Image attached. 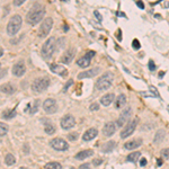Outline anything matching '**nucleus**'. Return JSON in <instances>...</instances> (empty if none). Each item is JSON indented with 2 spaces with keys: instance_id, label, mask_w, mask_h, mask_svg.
<instances>
[{
  "instance_id": "obj_1",
  "label": "nucleus",
  "mask_w": 169,
  "mask_h": 169,
  "mask_svg": "<svg viewBox=\"0 0 169 169\" xmlns=\"http://www.w3.org/2000/svg\"><path fill=\"white\" fill-rule=\"evenodd\" d=\"M44 15H45V7L41 4H35L31 8V10L27 12L26 22L32 26H35L36 24L41 22V19H43Z\"/></svg>"
},
{
  "instance_id": "obj_2",
  "label": "nucleus",
  "mask_w": 169,
  "mask_h": 169,
  "mask_svg": "<svg viewBox=\"0 0 169 169\" xmlns=\"http://www.w3.org/2000/svg\"><path fill=\"white\" fill-rule=\"evenodd\" d=\"M113 80H114L113 73H112V72H105V73L100 76L98 78V80L96 81V88L100 91L107 90V89L112 86Z\"/></svg>"
},
{
  "instance_id": "obj_3",
  "label": "nucleus",
  "mask_w": 169,
  "mask_h": 169,
  "mask_svg": "<svg viewBox=\"0 0 169 169\" xmlns=\"http://www.w3.org/2000/svg\"><path fill=\"white\" fill-rule=\"evenodd\" d=\"M22 23H23V19L19 15H14L9 19L7 24V33L8 35L14 36L16 35L18 32H19L20 27H22Z\"/></svg>"
},
{
  "instance_id": "obj_4",
  "label": "nucleus",
  "mask_w": 169,
  "mask_h": 169,
  "mask_svg": "<svg viewBox=\"0 0 169 169\" xmlns=\"http://www.w3.org/2000/svg\"><path fill=\"white\" fill-rule=\"evenodd\" d=\"M55 42H56V39L53 36L45 41V43L43 44V46L41 49V54L44 59H50L53 55L55 51Z\"/></svg>"
},
{
  "instance_id": "obj_5",
  "label": "nucleus",
  "mask_w": 169,
  "mask_h": 169,
  "mask_svg": "<svg viewBox=\"0 0 169 169\" xmlns=\"http://www.w3.org/2000/svg\"><path fill=\"white\" fill-rule=\"evenodd\" d=\"M50 86V79L47 77H39L36 78L33 83H32V90L35 93H42V91L46 90Z\"/></svg>"
},
{
  "instance_id": "obj_6",
  "label": "nucleus",
  "mask_w": 169,
  "mask_h": 169,
  "mask_svg": "<svg viewBox=\"0 0 169 169\" xmlns=\"http://www.w3.org/2000/svg\"><path fill=\"white\" fill-rule=\"evenodd\" d=\"M52 26H53V19L51 17L45 18L41 24V27L39 28V37H41V39L46 37L50 34V32H51Z\"/></svg>"
},
{
  "instance_id": "obj_7",
  "label": "nucleus",
  "mask_w": 169,
  "mask_h": 169,
  "mask_svg": "<svg viewBox=\"0 0 169 169\" xmlns=\"http://www.w3.org/2000/svg\"><path fill=\"white\" fill-rule=\"evenodd\" d=\"M138 123H139L138 117H134L132 121H130V122L127 123V125L125 127H123V130L121 131V138L126 139L129 138V137H131V134L135 131V127L138 125Z\"/></svg>"
},
{
  "instance_id": "obj_8",
  "label": "nucleus",
  "mask_w": 169,
  "mask_h": 169,
  "mask_svg": "<svg viewBox=\"0 0 169 169\" xmlns=\"http://www.w3.org/2000/svg\"><path fill=\"white\" fill-rule=\"evenodd\" d=\"M43 110L46 114H54L58 110V104L56 100L53 98H47L43 103Z\"/></svg>"
},
{
  "instance_id": "obj_9",
  "label": "nucleus",
  "mask_w": 169,
  "mask_h": 169,
  "mask_svg": "<svg viewBox=\"0 0 169 169\" xmlns=\"http://www.w3.org/2000/svg\"><path fill=\"white\" fill-rule=\"evenodd\" d=\"M50 146H51L54 150H58V151H66V150H68V148H69L67 141H64V140L61 138L52 139L51 141H50Z\"/></svg>"
},
{
  "instance_id": "obj_10",
  "label": "nucleus",
  "mask_w": 169,
  "mask_h": 169,
  "mask_svg": "<svg viewBox=\"0 0 169 169\" xmlns=\"http://www.w3.org/2000/svg\"><path fill=\"white\" fill-rule=\"evenodd\" d=\"M60 125H61V127H62L63 130H69V129H72V127L76 125V118L70 114L64 115V116L61 118Z\"/></svg>"
},
{
  "instance_id": "obj_11",
  "label": "nucleus",
  "mask_w": 169,
  "mask_h": 169,
  "mask_svg": "<svg viewBox=\"0 0 169 169\" xmlns=\"http://www.w3.org/2000/svg\"><path fill=\"white\" fill-rule=\"evenodd\" d=\"M25 72H26V66L23 61L17 62L12 67V75L16 76V77H22V76L25 75Z\"/></svg>"
},
{
  "instance_id": "obj_12",
  "label": "nucleus",
  "mask_w": 169,
  "mask_h": 169,
  "mask_svg": "<svg viewBox=\"0 0 169 169\" xmlns=\"http://www.w3.org/2000/svg\"><path fill=\"white\" fill-rule=\"evenodd\" d=\"M76 55V49L75 47H71V49H68L67 51L63 53V55L61 56V61L64 64H69V63L73 60Z\"/></svg>"
},
{
  "instance_id": "obj_13",
  "label": "nucleus",
  "mask_w": 169,
  "mask_h": 169,
  "mask_svg": "<svg viewBox=\"0 0 169 169\" xmlns=\"http://www.w3.org/2000/svg\"><path fill=\"white\" fill-rule=\"evenodd\" d=\"M50 70L55 73V75H59L61 77H66L68 73V70L63 66H60V64H56V63H51L50 64Z\"/></svg>"
},
{
  "instance_id": "obj_14",
  "label": "nucleus",
  "mask_w": 169,
  "mask_h": 169,
  "mask_svg": "<svg viewBox=\"0 0 169 169\" xmlns=\"http://www.w3.org/2000/svg\"><path fill=\"white\" fill-rule=\"evenodd\" d=\"M99 72H100V68L96 67V68H93V69H89V70L87 71H83V72H80L78 75V78L79 79L91 78V77H95L96 75H98Z\"/></svg>"
},
{
  "instance_id": "obj_15",
  "label": "nucleus",
  "mask_w": 169,
  "mask_h": 169,
  "mask_svg": "<svg viewBox=\"0 0 169 169\" xmlns=\"http://www.w3.org/2000/svg\"><path fill=\"white\" fill-rule=\"evenodd\" d=\"M116 131V124L114 122H107L103 127V134L105 137H112Z\"/></svg>"
},
{
  "instance_id": "obj_16",
  "label": "nucleus",
  "mask_w": 169,
  "mask_h": 169,
  "mask_svg": "<svg viewBox=\"0 0 169 169\" xmlns=\"http://www.w3.org/2000/svg\"><path fill=\"white\" fill-rule=\"evenodd\" d=\"M97 135H98V131H97V129L91 127V129H88V130L83 133V141H91V140H94Z\"/></svg>"
},
{
  "instance_id": "obj_17",
  "label": "nucleus",
  "mask_w": 169,
  "mask_h": 169,
  "mask_svg": "<svg viewBox=\"0 0 169 169\" xmlns=\"http://www.w3.org/2000/svg\"><path fill=\"white\" fill-rule=\"evenodd\" d=\"M142 144V139H134V140H131V141L126 142L124 144V148L126 150H134L139 148V147Z\"/></svg>"
},
{
  "instance_id": "obj_18",
  "label": "nucleus",
  "mask_w": 169,
  "mask_h": 169,
  "mask_svg": "<svg viewBox=\"0 0 169 169\" xmlns=\"http://www.w3.org/2000/svg\"><path fill=\"white\" fill-rule=\"evenodd\" d=\"M94 154V151L90 149H87V150H83V151H80L78 154H76L75 158L77 160H83V159H86V158H89L91 157Z\"/></svg>"
},
{
  "instance_id": "obj_19",
  "label": "nucleus",
  "mask_w": 169,
  "mask_h": 169,
  "mask_svg": "<svg viewBox=\"0 0 169 169\" xmlns=\"http://www.w3.org/2000/svg\"><path fill=\"white\" fill-rule=\"evenodd\" d=\"M113 100H114V94H112V93L104 95L100 98V103H102L103 106H110V104L113 103Z\"/></svg>"
},
{
  "instance_id": "obj_20",
  "label": "nucleus",
  "mask_w": 169,
  "mask_h": 169,
  "mask_svg": "<svg viewBox=\"0 0 169 169\" xmlns=\"http://www.w3.org/2000/svg\"><path fill=\"white\" fill-rule=\"evenodd\" d=\"M16 91V88L14 85L12 83H5V85H1V93H4V94H7V95H12L14 94Z\"/></svg>"
},
{
  "instance_id": "obj_21",
  "label": "nucleus",
  "mask_w": 169,
  "mask_h": 169,
  "mask_svg": "<svg viewBox=\"0 0 169 169\" xmlns=\"http://www.w3.org/2000/svg\"><path fill=\"white\" fill-rule=\"evenodd\" d=\"M126 104V96L124 94H121L118 95L117 99H116V102H115V106L117 110H121L122 107H124V105Z\"/></svg>"
},
{
  "instance_id": "obj_22",
  "label": "nucleus",
  "mask_w": 169,
  "mask_h": 169,
  "mask_svg": "<svg viewBox=\"0 0 169 169\" xmlns=\"http://www.w3.org/2000/svg\"><path fill=\"white\" fill-rule=\"evenodd\" d=\"M90 60L88 56H83V58H80V59L77 60V64H78L80 68H87L89 64H90Z\"/></svg>"
},
{
  "instance_id": "obj_23",
  "label": "nucleus",
  "mask_w": 169,
  "mask_h": 169,
  "mask_svg": "<svg viewBox=\"0 0 169 169\" xmlns=\"http://www.w3.org/2000/svg\"><path fill=\"white\" fill-rule=\"evenodd\" d=\"M115 144H116V142L115 141H108L105 146L103 147L102 151L104 152V154H108V152H110V151H113V150H114Z\"/></svg>"
},
{
  "instance_id": "obj_24",
  "label": "nucleus",
  "mask_w": 169,
  "mask_h": 169,
  "mask_svg": "<svg viewBox=\"0 0 169 169\" xmlns=\"http://www.w3.org/2000/svg\"><path fill=\"white\" fill-rule=\"evenodd\" d=\"M16 116V110H6L2 112V117L6 120H12Z\"/></svg>"
},
{
  "instance_id": "obj_25",
  "label": "nucleus",
  "mask_w": 169,
  "mask_h": 169,
  "mask_svg": "<svg viewBox=\"0 0 169 169\" xmlns=\"http://www.w3.org/2000/svg\"><path fill=\"white\" fill-rule=\"evenodd\" d=\"M166 137V132L164 130H158V132L156 133V137H154V143H160V142L165 139Z\"/></svg>"
},
{
  "instance_id": "obj_26",
  "label": "nucleus",
  "mask_w": 169,
  "mask_h": 169,
  "mask_svg": "<svg viewBox=\"0 0 169 169\" xmlns=\"http://www.w3.org/2000/svg\"><path fill=\"white\" fill-rule=\"evenodd\" d=\"M15 162H16V159L12 154H6V157H5V164H6V165L12 166V165H15Z\"/></svg>"
},
{
  "instance_id": "obj_27",
  "label": "nucleus",
  "mask_w": 169,
  "mask_h": 169,
  "mask_svg": "<svg viewBox=\"0 0 169 169\" xmlns=\"http://www.w3.org/2000/svg\"><path fill=\"white\" fill-rule=\"evenodd\" d=\"M140 152H132L131 154H129L127 156V161H130V162H133V164H135V162L138 161L139 160V158H140Z\"/></svg>"
},
{
  "instance_id": "obj_28",
  "label": "nucleus",
  "mask_w": 169,
  "mask_h": 169,
  "mask_svg": "<svg viewBox=\"0 0 169 169\" xmlns=\"http://www.w3.org/2000/svg\"><path fill=\"white\" fill-rule=\"evenodd\" d=\"M131 115H132V108L131 107H126L125 110L122 112V114H121V116H123V117L125 118L126 121H129L131 117Z\"/></svg>"
},
{
  "instance_id": "obj_29",
  "label": "nucleus",
  "mask_w": 169,
  "mask_h": 169,
  "mask_svg": "<svg viewBox=\"0 0 169 169\" xmlns=\"http://www.w3.org/2000/svg\"><path fill=\"white\" fill-rule=\"evenodd\" d=\"M45 168L46 169H62V166L60 165L59 162L53 161V162H49L45 165Z\"/></svg>"
},
{
  "instance_id": "obj_30",
  "label": "nucleus",
  "mask_w": 169,
  "mask_h": 169,
  "mask_svg": "<svg viewBox=\"0 0 169 169\" xmlns=\"http://www.w3.org/2000/svg\"><path fill=\"white\" fill-rule=\"evenodd\" d=\"M44 130H45V133H46V134H50V135H52V134H54V132H55V127H54V125H53V124H46Z\"/></svg>"
},
{
  "instance_id": "obj_31",
  "label": "nucleus",
  "mask_w": 169,
  "mask_h": 169,
  "mask_svg": "<svg viewBox=\"0 0 169 169\" xmlns=\"http://www.w3.org/2000/svg\"><path fill=\"white\" fill-rule=\"evenodd\" d=\"M39 99H35L34 105H33V107H32V110H29V113H31V114H35L36 112L39 110Z\"/></svg>"
},
{
  "instance_id": "obj_32",
  "label": "nucleus",
  "mask_w": 169,
  "mask_h": 169,
  "mask_svg": "<svg viewBox=\"0 0 169 169\" xmlns=\"http://www.w3.org/2000/svg\"><path fill=\"white\" fill-rule=\"evenodd\" d=\"M7 131H8V126L4 123H1L0 124V137H5L6 134H7Z\"/></svg>"
},
{
  "instance_id": "obj_33",
  "label": "nucleus",
  "mask_w": 169,
  "mask_h": 169,
  "mask_svg": "<svg viewBox=\"0 0 169 169\" xmlns=\"http://www.w3.org/2000/svg\"><path fill=\"white\" fill-rule=\"evenodd\" d=\"M78 132H72L68 135V140H70V141H76L77 139H78Z\"/></svg>"
},
{
  "instance_id": "obj_34",
  "label": "nucleus",
  "mask_w": 169,
  "mask_h": 169,
  "mask_svg": "<svg viewBox=\"0 0 169 169\" xmlns=\"http://www.w3.org/2000/svg\"><path fill=\"white\" fill-rule=\"evenodd\" d=\"M132 46H133L134 50H139L140 47H141V44L139 42V39H133V42H132Z\"/></svg>"
},
{
  "instance_id": "obj_35",
  "label": "nucleus",
  "mask_w": 169,
  "mask_h": 169,
  "mask_svg": "<svg viewBox=\"0 0 169 169\" xmlns=\"http://www.w3.org/2000/svg\"><path fill=\"white\" fill-rule=\"evenodd\" d=\"M125 122H126V120L123 116H120L118 117V120H117V125L120 126V127H122L124 124H125Z\"/></svg>"
},
{
  "instance_id": "obj_36",
  "label": "nucleus",
  "mask_w": 169,
  "mask_h": 169,
  "mask_svg": "<svg viewBox=\"0 0 169 169\" xmlns=\"http://www.w3.org/2000/svg\"><path fill=\"white\" fill-rule=\"evenodd\" d=\"M161 156L165 159H169V148H166V149L161 150Z\"/></svg>"
},
{
  "instance_id": "obj_37",
  "label": "nucleus",
  "mask_w": 169,
  "mask_h": 169,
  "mask_svg": "<svg viewBox=\"0 0 169 169\" xmlns=\"http://www.w3.org/2000/svg\"><path fill=\"white\" fill-rule=\"evenodd\" d=\"M94 166H99L103 164V159H100V158H96V159H94L93 160V162H91Z\"/></svg>"
},
{
  "instance_id": "obj_38",
  "label": "nucleus",
  "mask_w": 169,
  "mask_h": 169,
  "mask_svg": "<svg viewBox=\"0 0 169 169\" xmlns=\"http://www.w3.org/2000/svg\"><path fill=\"white\" fill-rule=\"evenodd\" d=\"M89 110H93V112H94V110H99V105L97 104V103H93L90 106H89Z\"/></svg>"
},
{
  "instance_id": "obj_39",
  "label": "nucleus",
  "mask_w": 169,
  "mask_h": 169,
  "mask_svg": "<svg viewBox=\"0 0 169 169\" xmlns=\"http://www.w3.org/2000/svg\"><path fill=\"white\" fill-rule=\"evenodd\" d=\"M148 67H149V70H151V71L156 70V64H154V62L152 61V60H150L149 61V63H148Z\"/></svg>"
},
{
  "instance_id": "obj_40",
  "label": "nucleus",
  "mask_w": 169,
  "mask_h": 169,
  "mask_svg": "<svg viewBox=\"0 0 169 169\" xmlns=\"http://www.w3.org/2000/svg\"><path fill=\"white\" fill-rule=\"evenodd\" d=\"M94 15L96 16V18H97V20H98V22H102V20H103V16L100 15V12H99L98 10H95Z\"/></svg>"
},
{
  "instance_id": "obj_41",
  "label": "nucleus",
  "mask_w": 169,
  "mask_h": 169,
  "mask_svg": "<svg viewBox=\"0 0 169 169\" xmlns=\"http://www.w3.org/2000/svg\"><path fill=\"white\" fill-rule=\"evenodd\" d=\"M149 90H151L152 93H154V95L156 96V97H159V94H158V91H157V88L154 86H150L149 87Z\"/></svg>"
},
{
  "instance_id": "obj_42",
  "label": "nucleus",
  "mask_w": 169,
  "mask_h": 169,
  "mask_svg": "<svg viewBox=\"0 0 169 169\" xmlns=\"http://www.w3.org/2000/svg\"><path fill=\"white\" fill-rule=\"evenodd\" d=\"M72 83H73V80H72V79H70V80H69V81H68V83H66V86H64V88H63V91H64V93H66L68 88H69V87H70L71 85H72Z\"/></svg>"
},
{
  "instance_id": "obj_43",
  "label": "nucleus",
  "mask_w": 169,
  "mask_h": 169,
  "mask_svg": "<svg viewBox=\"0 0 169 169\" xmlns=\"http://www.w3.org/2000/svg\"><path fill=\"white\" fill-rule=\"evenodd\" d=\"M86 56H88L89 59H93V58L95 56V52L94 51H88L86 53Z\"/></svg>"
},
{
  "instance_id": "obj_44",
  "label": "nucleus",
  "mask_w": 169,
  "mask_h": 169,
  "mask_svg": "<svg viewBox=\"0 0 169 169\" xmlns=\"http://www.w3.org/2000/svg\"><path fill=\"white\" fill-rule=\"evenodd\" d=\"M79 168L80 169H90V165H89V164H83Z\"/></svg>"
},
{
  "instance_id": "obj_45",
  "label": "nucleus",
  "mask_w": 169,
  "mask_h": 169,
  "mask_svg": "<svg viewBox=\"0 0 169 169\" xmlns=\"http://www.w3.org/2000/svg\"><path fill=\"white\" fill-rule=\"evenodd\" d=\"M24 2H25V0H16V1H14V5H15V6H20V5H23Z\"/></svg>"
},
{
  "instance_id": "obj_46",
  "label": "nucleus",
  "mask_w": 169,
  "mask_h": 169,
  "mask_svg": "<svg viewBox=\"0 0 169 169\" xmlns=\"http://www.w3.org/2000/svg\"><path fill=\"white\" fill-rule=\"evenodd\" d=\"M146 165H147V159H146V158H142L141 160H140V166L144 167Z\"/></svg>"
},
{
  "instance_id": "obj_47",
  "label": "nucleus",
  "mask_w": 169,
  "mask_h": 169,
  "mask_svg": "<svg viewBox=\"0 0 169 169\" xmlns=\"http://www.w3.org/2000/svg\"><path fill=\"white\" fill-rule=\"evenodd\" d=\"M137 6L140 7L141 9H144V4H143L142 1H137Z\"/></svg>"
},
{
  "instance_id": "obj_48",
  "label": "nucleus",
  "mask_w": 169,
  "mask_h": 169,
  "mask_svg": "<svg viewBox=\"0 0 169 169\" xmlns=\"http://www.w3.org/2000/svg\"><path fill=\"white\" fill-rule=\"evenodd\" d=\"M162 165V159H158L157 160V166L158 167H160Z\"/></svg>"
},
{
  "instance_id": "obj_49",
  "label": "nucleus",
  "mask_w": 169,
  "mask_h": 169,
  "mask_svg": "<svg viewBox=\"0 0 169 169\" xmlns=\"http://www.w3.org/2000/svg\"><path fill=\"white\" fill-rule=\"evenodd\" d=\"M164 76H165V72H164V71H161V72H159V78H162Z\"/></svg>"
},
{
  "instance_id": "obj_50",
  "label": "nucleus",
  "mask_w": 169,
  "mask_h": 169,
  "mask_svg": "<svg viewBox=\"0 0 169 169\" xmlns=\"http://www.w3.org/2000/svg\"><path fill=\"white\" fill-rule=\"evenodd\" d=\"M0 54H1V56H2V55H4V50H2V49H1V50H0Z\"/></svg>"
},
{
  "instance_id": "obj_51",
  "label": "nucleus",
  "mask_w": 169,
  "mask_h": 169,
  "mask_svg": "<svg viewBox=\"0 0 169 169\" xmlns=\"http://www.w3.org/2000/svg\"><path fill=\"white\" fill-rule=\"evenodd\" d=\"M165 6H166V7H169V2H168V4H166Z\"/></svg>"
},
{
  "instance_id": "obj_52",
  "label": "nucleus",
  "mask_w": 169,
  "mask_h": 169,
  "mask_svg": "<svg viewBox=\"0 0 169 169\" xmlns=\"http://www.w3.org/2000/svg\"><path fill=\"white\" fill-rule=\"evenodd\" d=\"M19 169H27V168H25V167H20Z\"/></svg>"
},
{
  "instance_id": "obj_53",
  "label": "nucleus",
  "mask_w": 169,
  "mask_h": 169,
  "mask_svg": "<svg viewBox=\"0 0 169 169\" xmlns=\"http://www.w3.org/2000/svg\"><path fill=\"white\" fill-rule=\"evenodd\" d=\"M167 108H168V110H169V105H168V106H167Z\"/></svg>"
}]
</instances>
